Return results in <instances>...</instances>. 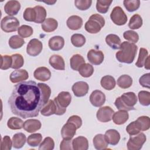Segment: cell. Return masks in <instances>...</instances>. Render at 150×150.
<instances>
[{
	"label": "cell",
	"mask_w": 150,
	"mask_h": 150,
	"mask_svg": "<svg viewBox=\"0 0 150 150\" xmlns=\"http://www.w3.org/2000/svg\"><path fill=\"white\" fill-rule=\"evenodd\" d=\"M8 103L13 114L24 119L38 116L45 105L40 87L32 80L16 84Z\"/></svg>",
	"instance_id": "obj_1"
},
{
	"label": "cell",
	"mask_w": 150,
	"mask_h": 150,
	"mask_svg": "<svg viewBox=\"0 0 150 150\" xmlns=\"http://www.w3.org/2000/svg\"><path fill=\"white\" fill-rule=\"evenodd\" d=\"M120 49L115 54L117 60L127 64L132 63L137 54V46L134 43L125 41L121 44Z\"/></svg>",
	"instance_id": "obj_2"
},
{
	"label": "cell",
	"mask_w": 150,
	"mask_h": 150,
	"mask_svg": "<svg viewBox=\"0 0 150 150\" xmlns=\"http://www.w3.org/2000/svg\"><path fill=\"white\" fill-rule=\"evenodd\" d=\"M105 25L104 18L97 13L92 15L88 21L85 23L84 28L90 33H97L99 32Z\"/></svg>",
	"instance_id": "obj_3"
},
{
	"label": "cell",
	"mask_w": 150,
	"mask_h": 150,
	"mask_svg": "<svg viewBox=\"0 0 150 150\" xmlns=\"http://www.w3.org/2000/svg\"><path fill=\"white\" fill-rule=\"evenodd\" d=\"M71 96L67 91H62L54 98V101L56 106V112L55 114L62 115L66 111V107L70 104Z\"/></svg>",
	"instance_id": "obj_4"
},
{
	"label": "cell",
	"mask_w": 150,
	"mask_h": 150,
	"mask_svg": "<svg viewBox=\"0 0 150 150\" xmlns=\"http://www.w3.org/2000/svg\"><path fill=\"white\" fill-rule=\"evenodd\" d=\"M19 26V21L16 18L7 16L4 17L1 22V28L6 33L16 31Z\"/></svg>",
	"instance_id": "obj_5"
},
{
	"label": "cell",
	"mask_w": 150,
	"mask_h": 150,
	"mask_svg": "<svg viewBox=\"0 0 150 150\" xmlns=\"http://www.w3.org/2000/svg\"><path fill=\"white\" fill-rule=\"evenodd\" d=\"M146 140V137L142 132L131 135L127 142V148L128 150H139L142 148Z\"/></svg>",
	"instance_id": "obj_6"
},
{
	"label": "cell",
	"mask_w": 150,
	"mask_h": 150,
	"mask_svg": "<svg viewBox=\"0 0 150 150\" xmlns=\"http://www.w3.org/2000/svg\"><path fill=\"white\" fill-rule=\"evenodd\" d=\"M110 18L114 23L119 26L124 25L127 22V16L120 6H115L113 8Z\"/></svg>",
	"instance_id": "obj_7"
},
{
	"label": "cell",
	"mask_w": 150,
	"mask_h": 150,
	"mask_svg": "<svg viewBox=\"0 0 150 150\" xmlns=\"http://www.w3.org/2000/svg\"><path fill=\"white\" fill-rule=\"evenodd\" d=\"M42 49V43L38 39H32L27 45L26 52L29 55L35 57L40 53Z\"/></svg>",
	"instance_id": "obj_8"
},
{
	"label": "cell",
	"mask_w": 150,
	"mask_h": 150,
	"mask_svg": "<svg viewBox=\"0 0 150 150\" xmlns=\"http://www.w3.org/2000/svg\"><path fill=\"white\" fill-rule=\"evenodd\" d=\"M114 110L109 106H104L98 109L97 112V120L102 122H107L111 120Z\"/></svg>",
	"instance_id": "obj_9"
},
{
	"label": "cell",
	"mask_w": 150,
	"mask_h": 150,
	"mask_svg": "<svg viewBox=\"0 0 150 150\" xmlns=\"http://www.w3.org/2000/svg\"><path fill=\"white\" fill-rule=\"evenodd\" d=\"M90 101L94 107H101L105 101V96L101 91L96 90L91 93L90 96Z\"/></svg>",
	"instance_id": "obj_10"
},
{
	"label": "cell",
	"mask_w": 150,
	"mask_h": 150,
	"mask_svg": "<svg viewBox=\"0 0 150 150\" xmlns=\"http://www.w3.org/2000/svg\"><path fill=\"white\" fill-rule=\"evenodd\" d=\"M71 89L74 96L80 97H83L87 94L89 86L86 82L77 81L73 85Z\"/></svg>",
	"instance_id": "obj_11"
},
{
	"label": "cell",
	"mask_w": 150,
	"mask_h": 150,
	"mask_svg": "<svg viewBox=\"0 0 150 150\" xmlns=\"http://www.w3.org/2000/svg\"><path fill=\"white\" fill-rule=\"evenodd\" d=\"M77 129L76 126L73 123L67 121L61 130L62 138L66 139H71L76 134Z\"/></svg>",
	"instance_id": "obj_12"
},
{
	"label": "cell",
	"mask_w": 150,
	"mask_h": 150,
	"mask_svg": "<svg viewBox=\"0 0 150 150\" xmlns=\"http://www.w3.org/2000/svg\"><path fill=\"white\" fill-rule=\"evenodd\" d=\"M87 59L91 64L99 65L103 62L104 56L101 50L91 49L87 53Z\"/></svg>",
	"instance_id": "obj_13"
},
{
	"label": "cell",
	"mask_w": 150,
	"mask_h": 150,
	"mask_svg": "<svg viewBox=\"0 0 150 150\" xmlns=\"http://www.w3.org/2000/svg\"><path fill=\"white\" fill-rule=\"evenodd\" d=\"M29 77V74L26 70L19 69L12 71L10 74V80L13 83L23 81Z\"/></svg>",
	"instance_id": "obj_14"
},
{
	"label": "cell",
	"mask_w": 150,
	"mask_h": 150,
	"mask_svg": "<svg viewBox=\"0 0 150 150\" xmlns=\"http://www.w3.org/2000/svg\"><path fill=\"white\" fill-rule=\"evenodd\" d=\"M104 138L108 144L116 145L120 141V134L117 130L110 129L105 132Z\"/></svg>",
	"instance_id": "obj_15"
},
{
	"label": "cell",
	"mask_w": 150,
	"mask_h": 150,
	"mask_svg": "<svg viewBox=\"0 0 150 150\" xmlns=\"http://www.w3.org/2000/svg\"><path fill=\"white\" fill-rule=\"evenodd\" d=\"M20 9L21 4L18 1H8L4 6L5 12L10 16L16 15Z\"/></svg>",
	"instance_id": "obj_16"
},
{
	"label": "cell",
	"mask_w": 150,
	"mask_h": 150,
	"mask_svg": "<svg viewBox=\"0 0 150 150\" xmlns=\"http://www.w3.org/2000/svg\"><path fill=\"white\" fill-rule=\"evenodd\" d=\"M34 77L36 79L45 81L50 79L51 77V73L49 69L46 67H38L34 71Z\"/></svg>",
	"instance_id": "obj_17"
},
{
	"label": "cell",
	"mask_w": 150,
	"mask_h": 150,
	"mask_svg": "<svg viewBox=\"0 0 150 150\" xmlns=\"http://www.w3.org/2000/svg\"><path fill=\"white\" fill-rule=\"evenodd\" d=\"M49 47L53 51L61 50L64 45V40L60 36H55L51 38L49 40Z\"/></svg>",
	"instance_id": "obj_18"
},
{
	"label": "cell",
	"mask_w": 150,
	"mask_h": 150,
	"mask_svg": "<svg viewBox=\"0 0 150 150\" xmlns=\"http://www.w3.org/2000/svg\"><path fill=\"white\" fill-rule=\"evenodd\" d=\"M72 146L74 150H87L88 148V140L83 136L76 137L72 141Z\"/></svg>",
	"instance_id": "obj_19"
},
{
	"label": "cell",
	"mask_w": 150,
	"mask_h": 150,
	"mask_svg": "<svg viewBox=\"0 0 150 150\" xmlns=\"http://www.w3.org/2000/svg\"><path fill=\"white\" fill-rule=\"evenodd\" d=\"M49 62L50 66L54 69L59 70H64L65 69V63L64 59L60 55H52L49 58Z\"/></svg>",
	"instance_id": "obj_20"
},
{
	"label": "cell",
	"mask_w": 150,
	"mask_h": 150,
	"mask_svg": "<svg viewBox=\"0 0 150 150\" xmlns=\"http://www.w3.org/2000/svg\"><path fill=\"white\" fill-rule=\"evenodd\" d=\"M23 129L29 133L34 132L41 128V122L36 119H29L23 124Z\"/></svg>",
	"instance_id": "obj_21"
},
{
	"label": "cell",
	"mask_w": 150,
	"mask_h": 150,
	"mask_svg": "<svg viewBox=\"0 0 150 150\" xmlns=\"http://www.w3.org/2000/svg\"><path fill=\"white\" fill-rule=\"evenodd\" d=\"M67 27L71 30H78L83 25V19L81 17L77 15L70 16L66 22Z\"/></svg>",
	"instance_id": "obj_22"
},
{
	"label": "cell",
	"mask_w": 150,
	"mask_h": 150,
	"mask_svg": "<svg viewBox=\"0 0 150 150\" xmlns=\"http://www.w3.org/2000/svg\"><path fill=\"white\" fill-rule=\"evenodd\" d=\"M122 101L128 107L133 108L137 102L136 94L133 92L125 93L120 97Z\"/></svg>",
	"instance_id": "obj_23"
},
{
	"label": "cell",
	"mask_w": 150,
	"mask_h": 150,
	"mask_svg": "<svg viewBox=\"0 0 150 150\" xmlns=\"http://www.w3.org/2000/svg\"><path fill=\"white\" fill-rule=\"evenodd\" d=\"M129 118L128 113L125 110H120L114 112L112 115L113 122L117 125L124 124Z\"/></svg>",
	"instance_id": "obj_24"
},
{
	"label": "cell",
	"mask_w": 150,
	"mask_h": 150,
	"mask_svg": "<svg viewBox=\"0 0 150 150\" xmlns=\"http://www.w3.org/2000/svg\"><path fill=\"white\" fill-rule=\"evenodd\" d=\"M106 43L112 49H119L121 41L118 36L115 34H109L105 38Z\"/></svg>",
	"instance_id": "obj_25"
},
{
	"label": "cell",
	"mask_w": 150,
	"mask_h": 150,
	"mask_svg": "<svg viewBox=\"0 0 150 150\" xmlns=\"http://www.w3.org/2000/svg\"><path fill=\"white\" fill-rule=\"evenodd\" d=\"M93 142L94 148L98 150L105 149L108 145V144L105 139L104 135H103L101 134H97L94 137Z\"/></svg>",
	"instance_id": "obj_26"
},
{
	"label": "cell",
	"mask_w": 150,
	"mask_h": 150,
	"mask_svg": "<svg viewBox=\"0 0 150 150\" xmlns=\"http://www.w3.org/2000/svg\"><path fill=\"white\" fill-rule=\"evenodd\" d=\"M56 112V106L54 100H49L48 102L40 110V113L44 116H50L55 114Z\"/></svg>",
	"instance_id": "obj_27"
},
{
	"label": "cell",
	"mask_w": 150,
	"mask_h": 150,
	"mask_svg": "<svg viewBox=\"0 0 150 150\" xmlns=\"http://www.w3.org/2000/svg\"><path fill=\"white\" fill-rule=\"evenodd\" d=\"M58 26L57 21L51 18H47L42 23L41 27L42 29L46 32H51L55 30Z\"/></svg>",
	"instance_id": "obj_28"
},
{
	"label": "cell",
	"mask_w": 150,
	"mask_h": 150,
	"mask_svg": "<svg viewBox=\"0 0 150 150\" xmlns=\"http://www.w3.org/2000/svg\"><path fill=\"white\" fill-rule=\"evenodd\" d=\"M101 86L103 88L107 90H111L115 86V79L110 75H106L103 77L100 81Z\"/></svg>",
	"instance_id": "obj_29"
},
{
	"label": "cell",
	"mask_w": 150,
	"mask_h": 150,
	"mask_svg": "<svg viewBox=\"0 0 150 150\" xmlns=\"http://www.w3.org/2000/svg\"><path fill=\"white\" fill-rule=\"evenodd\" d=\"M85 63L84 59L82 56L79 54H74L70 60L71 68L75 71H78L80 67Z\"/></svg>",
	"instance_id": "obj_30"
},
{
	"label": "cell",
	"mask_w": 150,
	"mask_h": 150,
	"mask_svg": "<svg viewBox=\"0 0 150 150\" xmlns=\"http://www.w3.org/2000/svg\"><path fill=\"white\" fill-rule=\"evenodd\" d=\"M26 136L22 132L15 134L12 137L13 146L15 148L19 149L23 147L26 142Z\"/></svg>",
	"instance_id": "obj_31"
},
{
	"label": "cell",
	"mask_w": 150,
	"mask_h": 150,
	"mask_svg": "<svg viewBox=\"0 0 150 150\" xmlns=\"http://www.w3.org/2000/svg\"><path fill=\"white\" fill-rule=\"evenodd\" d=\"M132 79L127 74H123L117 79V85L121 88H128L132 86Z\"/></svg>",
	"instance_id": "obj_32"
},
{
	"label": "cell",
	"mask_w": 150,
	"mask_h": 150,
	"mask_svg": "<svg viewBox=\"0 0 150 150\" xmlns=\"http://www.w3.org/2000/svg\"><path fill=\"white\" fill-rule=\"evenodd\" d=\"M23 121L19 118L12 117L10 118L7 122V125L9 128L13 130L20 129L23 128Z\"/></svg>",
	"instance_id": "obj_33"
},
{
	"label": "cell",
	"mask_w": 150,
	"mask_h": 150,
	"mask_svg": "<svg viewBox=\"0 0 150 150\" xmlns=\"http://www.w3.org/2000/svg\"><path fill=\"white\" fill-rule=\"evenodd\" d=\"M36 12V19L35 22L36 23H42L46 19V11L45 8L42 6L38 5L34 7Z\"/></svg>",
	"instance_id": "obj_34"
},
{
	"label": "cell",
	"mask_w": 150,
	"mask_h": 150,
	"mask_svg": "<svg viewBox=\"0 0 150 150\" xmlns=\"http://www.w3.org/2000/svg\"><path fill=\"white\" fill-rule=\"evenodd\" d=\"M8 43L11 48L16 49L21 47L24 45L25 40L18 35H13L9 39Z\"/></svg>",
	"instance_id": "obj_35"
},
{
	"label": "cell",
	"mask_w": 150,
	"mask_h": 150,
	"mask_svg": "<svg viewBox=\"0 0 150 150\" xmlns=\"http://www.w3.org/2000/svg\"><path fill=\"white\" fill-rule=\"evenodd\" d=\"M142 25V19L138 14L134 15L130 19L128 27L131 29H138Z\"/></svg>",
	"instance_id": "obj_36"
},
{
	"label": "cell",
	"mask_w": 150,
	"mask_h": 150,
	"mask_svg": "<svg viewBox=\"0 0 150 150\" xmlns=\"http://www.w3.org/2000/svg\"><path fill=\"white\" fill-rule=\"evenodd\" d=\"M126 131L129 135H134L139 133L141 131V126L139 122L136 120L131 122L127 125Z\"/></svg>",
	"instance_id": "obj_37"
},
{
	"label": "cell",
	"mask_w": 150,
	"mask_h": 150,
	"mask_svg": "<svg viewBox=\"0 0 150 150\" xmlns=\"http://www.w3.org/2000/svg\"><path fill=\"white\" fill-rule=\"evenodd\" d=\"M112 2V1L98 0L96 3L97 11L101 13H107Z\"/></svg>",
	"instance_id": "obj_38"
},
{
	"label": "cell",
	"mask_w": 150,
	"mask_h": 150,
	"mask_svg": "<svg viewBox=\"0 0 150 150\" xmlns=\"http://www.w3.org/2000/svg\"><path fill=\"white\" fill-rule=\"evenodd\" d=\"M79 74L83 77H90L93 72L94 68L92 65L89 63L83 64L79 69Z\"/></svg>",
	"instance_id": "obj_39"
},
{
	"label": "cell",
	"mask_w": 150,
	"mask_h": 150,
	"mask_svg": "<svg viewBox=\"0 0 150 150\" xmlns=\"http://www.w3.org/2000/svg\"><path fill=\"white\" fill-rule=\"evenodd\" d=\"M71 42L73 46L77 47L83 46L86 43V38L81 34L75 33L71 37Z\"/></svg>",
	"instance_id": "obj_40"
},
{
	"label": "cell",
	"mask_w": 150,
	"mask_h": 150,
	"mask_svg": "<svg viewBox=\"0 0 150 150\" xmlns=\"http://www.w3.org/2000/svg\"><path fill=\"white\" fill-rule=\"evenodd\" d=\"M42 140V136L40 133L33 134L30 135L27 139L28 144L30 146H37Z\"/></svg>",
	"instance_id": "obj_41"
},
{
	"label": "cell",
	"mask_w": 150,
	"mask_h": 150,
	"mask_svg": "<svg viewBox=\"0 0 150 150\" xmlns=\"http://www.w3.org/2000/svg\"><path fill=\"white\" fill-rule=\"evenodd\" d=\"M123 4L126 9L131 12L137 10L140 6L139 0H124Z\"/></svg>",
	"instance_id": "obj_42"
},
{
	"label": "cell",
	"mask_w": 150,
	"mask_h": 150,
	"mask_svg": "<svg viewBox=\"0 0 150 150\" xmlns=\"http://www.w3.org/2000/svg\"><path fill=\"white\" fill-rule=\"evenodd\" d=\"M12 59V63L11 68L13 69H18L23 66L24 64V60L23 56L18 53L12 54L11 56Z\"/></svg>",
	"instance_id": "obj_43"
},
{
	"label": "cell",
	"mask_w": 150,
	"mask_h": 150,
	"mask_svg": "<svg viewBox=\"0 0 150 150\" xmlns=\"http://www.w3.org/2000/svg\"><path fill=\"white\" fill-rule=\"evenodd\" d=\"M33 30L31 26L23 25L20 26L18 29V33L21 37L23 38H26L30 36L33 34Z\"/></svg>",
	"instance_id": "obj_44"
},
{
	"label": "cell",
	"mask_w": 150,
	"mask_h": 150,
	"mask_svg": "<svg viewBox=\"0 0 150 150\" xmlns=\"http://www.w3.org/2000/svg\"><path fill=\"white\" fill-rule=\"evenodd\" d=\"M148 56V50L143 47H141L139 49V53L138 60L135 63V65L138 67H142L144 65L145 60Z\"/></svg>",
	"instance_id": "obj_45"
},
{
	"label": "cell",
	"mask_w": 150,
	"mask_h": 150,
	"mask_svg": "<svg viewBox=\"0 0 150 150\" xmlns=\"http://www.w3.org/2000/svg\"><path fill=\"white\" fill-rule=\"evenodd\" d=\"M138 99L140 104L148 106L150 104V93L147 91H141L138 93Z\"/></svg>",
	"instance_id": "obj_46"
},
{
	"label": "cell",
	"mask_w": 150,
	"mask_h": 150,
	"mask_svg": "<svg viewBox=\"0 0 150 150\" xmlns=\"http://www.w3.org/2000/svg\"><path fill=\"white\" fill-rule=\"evenodd\" d=\"M54 146L53 139L50 137H46L43 142L40 144L39 150H52Z\"/></svg>",
	"instance_id": "obj_47"
},
{
	"label": "cell",
	"mask_w": 150,
	"mask_h": 150,
	"mask_svg": "<svg viewBox=\"0 0 150 150\" xmlns=\"http://www.w3.org/2000/svg\"><path fill=\"white\" fill-rule=\"evenodd\" d=\"M36 12L35 10L32 8H27L25 9L23 14V19L29 22H35L36 19Z\"/></svg>",
	"instance_id": "obj_48"
},
{
	"label": "cell",
	"mask_w": 150,
	"mask_h": 150,
	"mask_svg": "<svg viewBox=\"0 0 150 150\" xmlns=\"http://www.w3.org/2000/svg\"><path fill=\"white\" fill-rule=\"evenodd\" d=\"M123 37L127 40L134 43H137L139 40V35L138 34L131 30H127L124 32Z\"/></svg>",
	"instance_id": "obj_49"
},
{
	"label": "cell",
	"mask_w": 150,
	"mask_h": 150,
	"mask_svg": "<svg viewBox=\"0 0 150 150\" xmlns=\"http://www.w3.org/2000/svg\"><path fill=\"white\" fill-rule=\"evenodd\" d=\"M91 4L92 1L91 0H76L74 1L76 8L81 11L88 9L91 6Z\"/></svg>",
	"instance_id": "obj_50"
},
{
	"label": "cell",
	"mask_w": 150,
	"mask_h": 150,
	"mask_svg": "<svg viewBox=\"0 0 150 150\" xmlns=\"http://www.w3.org/2000/svg\"><path fill=\"white\" fill-rule=\"evenodd\" d=\"M1 70H7L9 68L11 67L12 63V59L11 56L8 55H1Z\"/></svg>",
	"instance_id": "obj_51"
},
{
	"label": "cell",
	"mask_w": 150,
	"mask_h": 150,
	"mask_svg": "<svg viewBox=\"0 0 150 150\" xmlns=\"http://www.w3.org/2000/svg\"><path fill=\"white\" fill-rule=\"evenodd\" d=\"M39 86L40 87L43 97H44V101H45V104H46L48 101H49V98L50 96V94H51V89L50 88L49 86H48L47 85H46L45 83H38Z\"/></svg>",
	"instance_id": "obj_52"
},
{
	"label": "cell",
	"mask_w": 150,
	"mask_h": 150,
	"mask_svg": "<svg viewBox=\"0 0 150 150\" xmlns=\"http://www.w3.org/2000/svg\"><path fill=\"white\" fill-rule=\"evenodd\" d=\"M141 126V131H146L150 127V119L148 116H141L137 120Z\"/></svg>",
	"instance_id": "obj_53"
},
{
	"label": "cell",
	"mask_w": 150,
	"mask_h": 150,
	"mask_svg": "<svg viewBox=\"0 0 150 150\" xmlns=\"http://www.w3.org/2000/svg\"><path fill=\"white\" fill-rule=\"evenodd\" d=\"M12 141L9 136L6 135L2 138L1 142V150H10L12 148V145H13Z\"/></svg>",
	"instance_id": "obj_54"
},
{
	"label": "cell",
	"mask_w": 150,
	"mask_h": 150,
	"mask_svg": "<svg viewBox=\"0 0 150 150\" xmlns=\"http://www.w3.org/2000/svg\"><path fill=\"white\" fill-rule=\"evenodd\" d=\"M114 104L115 107L118 109L119 110H125V111H131V110H134L135 108L134 107L131 108V107H127L121 100L120 97H118L114 103Z\"/></svg>",
	"instance_id": "obj_55"
},
{
	"label": "cell",
	"mask_w": 150,
	"mask_h": 150,
	"mask_svg": "<svg viewBox=\"0 0 150 150\" xmlns=\"http://www.w3.org/2000/svg\"><path fill=\"white\" fill-rule=\"evenodd\" d=\"M149 79H150V73H148L142 75L139 78V83L142 87L149 88H150Z\"/></svg>",
	"instance_id": "obj_56"
},
{
	"label": "cell",
	"mask_w": 150,
	"mask_h": 150,
	"mask_svg": "<svg viewBox=\"0 0 150 150\" xmlns=\"http://www.w3.org/2000/svg\"><path fill=\"white\" fill-rule=\"evenodd\" d=\"M60 149L61 150H71V149H73L72 141L71 139H63V140L60 143Z\"/></svg>",
	"instance_id": "obj_57"
},
{
	"label": "cell",
	"mask_w": 150,
	"mask_h": 150,
	"mask_svg": "<svg viewBox=\"0 0 150 150\" xmlns=\"http://www.w3.org/2000/svg\"><path fill=\"white\" fill-rule=\"evenodd\" d=\"M67 121L73 123L77 127V129L80 128L82 125V120L81 118L78 115H72L67 120Z\"/></svg>",
	"instance_id": "obj_58"
},
{
	"label": "cell",
	"mask_w": 150,
	"mask_h": 150,
	"mask_svg": "<svg viewBox=\"0 0 150 150\" xmlns=\"http://www.w3.org/2000/svg\"><path fill=\"white\" fill-rule=\"evenodd\" d=\"M149 57L148 56L146 59L145 60V63H144V67L146 69H148L149 70Z\"/></svg>",
	"instance_id": "obj_59"
}]
</instances>
